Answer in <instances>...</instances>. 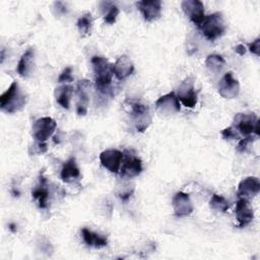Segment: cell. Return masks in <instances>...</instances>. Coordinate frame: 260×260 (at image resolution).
<instances>
[{
  "label": "cell",
  "mask_w": 260,
  "mask_h": 260,
  "mask_svg": "<svg viewBox=\"0 0 260 260\" xmlns=\"http://www.w3.org/2000/svg\"><path fill=\"white\" fill-rule=\"evenodd\" d=\"M93 73H94V84L99 92L103 94L113 95L112 88V64L101 56H93L90 60Z\"/></svg>",
  "instance_id": "obj_1"
},
{
  "label": "cell",
  "mask_w": 260,
  "mask_h": 260,
  "mask_svg": "<svg viewBox=\"0 0 260 260\" xmlns=\"http://www.w3.org/2000/svg\"><path fill=\"white\" fill-rule=\"evenodd\" d=\"M124 110L131 116L138 132L145 131L151 123V116L148 107L141 101L127 98L123 102Z\"/></svg>",
  "instance_id": "obj_2"
},
{
  "label": "cell",
  "mask_w": 260,
  "mask_h": 260,
  "mask_svg": "<svg viewBox=\"0 0 260 260\" xmlns=\"http://www.w3.org/2000/svg\"><path fill=\"white\" fill-rule=\"evenodd\" d=\"M26 104V94L19 87L17 81H13L0 96V108L3 112L13 114L20 111Z\"/></svg>",
  "instance_id": "obj_3"
},
{
  "label": "cell",
  "mask_w": 260,
  "mask_h": 260,
  "mask_svg": "<svg viewBox=\"0 0 260 260\" xmlns=\"http://www.w3.org/2000/svg\"><path fill=\"white\" fill-rule=\"evenodd\" d=\"M199 28L209 41H215L216 39L220 38L225 31V24L222 14L220 12H214L209 15H205V18Z\"/></svg>",
  "instance_id": "obj_4"
},
{
  "label": "cell",
  "mask_w": 260,
  "mask_h": 260,
  "mask_svg": "<svg viewBox=\"0 0 260 260\" xmlns=\"http://www.w3.org/2000/svg\"><path fill=\"white\" fill-rule=\"evenodd\" d=\"M233 127L244 136H249L252 133L259 135V119L254 113L237 114L234 118Z\"/></svg>",
  "instance_id": "obj_5"
},
{
  "label": "cell",
  "mask_w": 260,
  "mask_h": 260,
  "mask_svg": "<svg viewBox=\"0 0 260 260\" xmlns=\"http://www.w3.org/2000/svg\"><path fill=\"white\" fill-rule=\"evenodd\" d=\"M177 98L187 108H194L198 101V94L194 87V78L189 76L185 78L177 89Z\"/></svg>",
  "instance_id": "obj_6"
},
{
  "label": "cell",
  "mask_w": 260,
  "mask_h": 260,
  "mask_svg": "<svg viewBox=\"0 0 260 260\" xmlns=\"http://www.w3.org/2000/svg\"><path fill=\"white\" fill-rule=\"evenodd\" d=\"M56 122L51 117H43L35 121L31 127V135L38 142H46L56 129Z\"/></svg>",
  "instance_id": "obj_7"
},
{
  "label": "cell",
  "mask_w": 260,
  "mask_h": 260,
  "mask_svg": "<svg viewBox=\"0 0 260 260\" xmlns=\"http://www.w3.org/2000/svg\"><path fill=\"white\" fill-rule=\"evenodd\" d=\"M142 172V161L130 150H124L121 168V176L126 178H133Z\"/></svg>",
  "instance_id": "obj_8"
},
{
  "label": "cell",
  "mask_w": 260,
  "mask_h": 260,
  "mask_svg": "<svg viewBox=\"0 0 260 260\" xmlns=\"http://www.w3.org/2000/svg\"><path fill=\"white\" fill-rule=\"evenodd\" d=\"M181 7L184 13L189 17V19L196 24L198 27L202 24L205 13H204V5L199 0H184L181 3Z\"/></svg>",
  "instance_id": "obj_9"
},
{
  "label": "cell",
  "mask_w": 260,
  "mask_h": 260,
  "mask_svg": "<svg viewBox=\"0 0 260 260\" xmlns=\"http://www.w3.org/2000/svg\"><path fill=\"white\" fill-rule=\"evenodd\" d=\"M122 160H123V152L115 148L106 149L102 151L100 154V161L102 166L106 168L109 172L114 174L119 173Z\"/></svg>",
  "instance_id": "obj_10"
},
{
  "label": "cell",
  "mask_w": 260,
  "mask_h": 260,
  "mask_svg": "<svg viewBox=\"0 0 260 260\" xmlns=\"http://www.w3.org/2000/svg\"><path fill=\"white\" fill-rule=\"evenodd\" d=\"M155 108L160 114L170 116L180 112L181 105L177 98L176 92L171 91L165 95H161L156 100Z\"/></svg>",
  "instance_id": "obj_11"
},
{
  "label": "cell",
  "mask_w": 260,
  "mask_h": 260,
  "mask_svg": "<svg viewBox=\"0 0 260 260\" xmlns=\"http://www.w3.org/2000/svg\"><path fill=\"white\" fill-rule=\"evenodd\" d=\"M240 92V83L232 71L226 72L218 83V93L223 99H234Z\"/></svg>",
  "instance_id": "obj_12"
},
{
  "label": "cell",
  "mask_w": 260,
  "mask_h": 260,
  "mask_svg": "<svg viewBox=\"0 0 260 260\" xmlns=\"http://www.w3.org/2000/svg\"><path fill=\"white\" fill-rule=\"evenodd\" d=\"M136 6L146 21H153L161 15V1L141 0L136 2Z\"/></svg>",
  "instance_id": "obj_13"
},
{
  "label": "cell",
  "mask_w": 260,
  "mask_h": 260,
  "mask_svg": "<svg viewBox=\"0 0 260 260\" xmlns=\"http://www.w3.org/2000/svg\"><path fill=\"white\" fill-rule=\"evenodd\" d=\"M172 205H173L174 213L178 217L188 216L193 211V204L189 195L182 191L177 192L174 195L172 199Z\"/></svg>",
  "instance_id": "obj_14"
},
{
  "label": "cell",
  "mask_w": 260,
  "mask_h": 260,
  "mask_svg": "<svg viewBox=\"0 0 260 260\" xmlns=\"http://www.w3.org/2000/svg\"><path fill=\"white\" fill-rule=\"evenodd\" d=\"M260 191V182L257 177H247L243 179L239 185L237 190V195L239 198H244L249 200L250 198L255 197Z\"/></svg>",
  "instance_id": "obj_15"
},
{
  "label": "cell",
  "mask_w": 260,
  "mask_h": 260,
  "mask_svg": "<svg viewBox=\"0 0 260 260\" xmlns=\"http://www.w3.org/2000/svg\"><path fill=\"white\" fill-rule=\"evenodd\" d=\"M90 88V82L87 79H81L77 82L76 85V112L79 116H84L87 112V107L89 103L88 89Z\"/></svg>",
  "instance_id": "obj_16"
},
{
  "label": "cell",
  "mask_w": 260,
  "mask_h": 260,
  "mask_svg": "<svg viewBox=\"0 0 260 260\" xmlns=\"http://www.w3.org/2000/svg\"><path fill=\"white\" fill-rule=\"evenodd\" d=\"M236 216L240 228H244L249 224L254 218L253 208L250 205L249 200L239 198L236 204Z\"/></svg>",
  "instance_id": "obj_17"
},
{
  "label": "cell",
  "mask_w": 260,
  "mask_h": 260,
  "mask_svg": "<svg viewBox=\"0 0 260 260\" xmlns=\"http://www.w3.org/2000/svg\"><path fill=\"white\" fill-rule=\"evenodd\" d=\"M112 71L117 79L123 80L133 73L134 64L127 55H122L112 64Z\"/></svg>",
  "instance_id": "obj_18"
},
{
  "label": "cell",
  "mask_w": 260,
  "mask_h": 260,
  "mask_svg": "<svg viewBox=\"0 0 260 260\" xmlns=\"http://www.w3.org/2000/svg\"><path fill=\"white\" fill-rule=\"evenodd\" d=\"M35 67V49L32 47L28 48L20 57L17 66L16 72L19 76L25 78L28 77L34 71Z\"/></svg>",
  "instance_id": "obj_19"
},
{
  "label": "cell",
  "mask_w": 260,
  "mask_h": 260,
  "mask_svg": "<svg viewBox=\"0 0 260 260\" xmlns=\"http://www.w3.org/2000/svg\"><path fill=\"white\" fill-rule=\"evenodd\" d=\"M31 195L35 199L38 200V205L40 208H47L49 199V189L47 179L43 176V174L40 175L39 185L34 188V190L31 191Z\"/></svg>",
  "instance_id": "obj_20"
},
{
  "label": "cell",
  "mask_w": 260,
  "mask_h": 260,
  "mask_svg": "<svg viewBox=\"0 0 260 260\" xmlns=\"http://www.w3.org/2000/svg\"><path fill=\"white\" fill-rule=\"evenodd\" d=\"M60 176L62 181L65 183H70L80 176V171L77 167L75 157L71 156L63 164Z\"/></svg>",
  "instance_id": "obj_21"
},
{
  "label": "cell",
  "mask_w": 260,
  "mask_h": 260,
  "mask_svg": "<svg viewBox=\"0 0 260 260\" xmlns=\"http://www.w3.org/2000/svg\"><path fill=\"white\" fill-rule=\"evenodd\" d=\"M81 235H82V239H83L84 243L88 247L103 248L108 245V239L105 236L94 233L87 228H83L81 230Z\"/></svg>",
  "instance_id": "obj_22"
},
{
  "label": "cell",
  "mask_w": 260,
  "mask_h": 260,
  "mask_svg": "<svg viewBox=\"0 0 260 260\" xmlns=\"http://www.w3.org/2000/svg\"><path fill=\"white\" fill-rule=\"evenodd\" d=\"M73 87L69 84H63L55 89V98L57 103L64 109H69Z\"/></svg>",
  "instance_id": "obj_23"
},
{
  "label": "cell",
  "mask_w": 260,
  "mask_h": 260,
  "mask_svg": "<svg viewBox=\"0 0 260 260\" xmlns=\"http://www.w3.org/2000/svg\"><path fill=\"white\" fill-rule=\"evenodd\" d=\"M100 7L103 12L105 22L108 24L115 23L117 16L119 14V7L114 2H108V1L101 2Z\"/></svg>",
  "instance_id": "obj_24"
},
{
  "label": "cell",
  "mask_w": 260,
  "mask_h": 260,
  "mask_svg": "<svg viewBox=\"0 0 260 260\" xmlns=\"http://www.w3.org/2000/svg\"><path fill=\"white\" fill-rule=\"evenodd\" d=\"M205 65L210 72L218 73L224 67L225 60L220 55L211 54V55L207 56V58L205 60Z\"/></svg>",
  "instance_id": "obj_25"
},
{
  "label": "cell",
  "mask_w": 260,
  "mask_h": 260,
  "mask_svg": "<svg viewBox=\"0 0 260 260\" xmlns=\"http://www.w3.org/2000/svg\"><path fill=\"white\" fill-rule=\"evenodd\" d=\"M92 16L90 12H85L80 15L78 18L76 25L81 36H87L90 34L91 27H92Z\"/></svg>",
  "instance_id": "obj_26"
},
{
  "label": "cell",
  "mask_w": 260,
  "mask_h": 260,
  "mask_svg": "<svg viewBox=\"0 0 260 260\" xmlns=\"http://www.w3.org/2000/svg\"><path fill=\"white\" fill-rule=\"evenodd\" d=\"M209 206L211 209L215 210V211H219V212H225L230 205H229V201L221 195L218 194H213L212 197L210 198L209 201Z\"/></svg>",
  "instance_id": "obj_27"
},
{
  "label": "cell",
  "mask_w": 260,
  "mask_h": 260,
  "mask_svg": "<svg viewBox=\"0 0 260 260\" xmlns=\"http://www.w3.org/2000/svg\"><path fill=\"white\" fill-rule=\"evenodd\" d=\"M73 81V76H72V68L71 67H66L62 73L58 77V82L59 83H69Z\"/></svg>",
  "instance_id": "obj_28"
},
{
  "label": "cell",
  "mask_w": 260,
  "mask_h": 260,
  "mask_svg": "<svg viewBox=\"0 0 260 260\" xmlns=\"http://www.w3.org/2000/svg\"><path fill=\"white\" fill-rule=\"evenodd\" d=\"M221 136L223 139H237L239 138V134L237 133V130L235 129V127L233 126H230V127H226L224 128L221 132H220Z\"/></svg>",
  "instance_id": "obj_29"
},
{
  "label": "cell",
  "mask_w": 260,
  "mask_h": 260,
  "mask_svg": "<svg viewBox=\"0 0 260 260\" xmlns=\"http://www.w3.org/2000/svg\"><path fill=\"white\" fill-rule=\"evenodd\" d=\"M253 141H254V137H252L251 135L246 136L245 138H242V139L239 141V143H238L237 150H238L239 152H244V151H246L247 148H248V145H249L250 143H252Z\"/></svg>",
  "instance_id": "obj_30"
},
{
  "label": "cell",
  "mask_w": 260,
  "mask_h": 260,
  "mask_svg": "<svg viewBox=\"0 0 260 260\" xmlns=\"http://www.w3.org/2000/svg\"><path fill=\"white\" fill-rule=\"evenodd\" d=\"M249 50L256 56H260V38H256L252 43L249 44Z\"/></svg>",
  "instance_id": "obj_31"
},
{
  "label": "cell",
  "mask_w": 260,
  "mask_h": 260,
  "mask_svg": "<svg viewBox=\"0 0 260 260\" xmlns=\"http://www.w3.org/2000/svg\"><path fill=\"white\" fill-rule=\"evenodd\" d=\"M54 5H55V9H57V13L65 14L67 12L66 5L63 2H60V1L59 2H55Z\"/></svg>",
  "instance_id": "obj_32"
},
{
  "label": "cell",
  "mask_w": 260,
  "mask_h": 260,
  "mask_svg": "<svg viewBox=\"0 0 260 260\" xmlns=\"http://www.w3.org/2000/svg\"><path fill=\"white\" fill-rule=\"evenodd\" d=\"M246 51H247V50H246L245 46L242 45V44H240V45H238V46L235 47V52L238 53L240 56H244V55L246 54Z\"/></svg>",
  "instance_id": "obj_33"
}]
</instances>
